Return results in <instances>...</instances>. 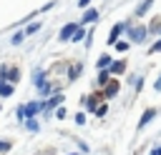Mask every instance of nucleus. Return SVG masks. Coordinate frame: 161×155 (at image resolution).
Listing matches in <instances>:
<instances>
[{"mask_svg": "<svg viewBox=\"0 0 161 155\" xmlns=\"http://www.w3.org/2000/svg\"><path fill=\"white\" fill-rule=\"evenodd\" d=\"M75 28H78L75 22H68V25H63V30H60V35H58V38H60L63 42H65V40H70V38H73V32H75Z\"/></svg>", "mask_w": 161, "mask_h": 155, "instance_id": "1", "label": "nucleus"}, {"mask_svg": "<svg viewBox=\"0 0 161 155\" xmlns=\"http://www.w3.org/2000/svg\"><path fill=\"white\" fill-rule=\"evenodd\" d=\"M20 78L18 70H8V68H0V80H8V82H15Z\"/></svg>", "mask_w": 161, "mask_h": 155, "instance_id": "2", "label": "nucleus"}, {"mask_svg": "<svg viewBox=\"0 0 161 155\" xmlns=\"http://www.w3.org/2000/svg\"><path fill=\"white\" fill-rule=\"evenodd\" d=\"M126 28H128V25H123V22H121V25H116V28L111 30V35H108V45H113V42L118 40V35H121V32H123Z\"/></svg>", "mask_w": 161, "mask_h": 155, "instance_id": "3", "label": "nucleus"}, {"mask_svg": "<svg viewBox=\"0 0 161 155\" xmlns=\"http://www.w3.org/2000/svg\"><path fill=\"white\" fill-rule=\"evenodd\" d=\"M143 38H146V28H133V30H131V40L138 42V40H143Z\"/></svg>", "mask_w": 161, "mask_h": 155, "instance_id": "4", "label": "nucleus"}, {"mask_svg": "<svg viewBox=\"0 0 161 155\" xmlns=\"http://www.w3.org/2000/svg\"><path fill=\"white\" fill-rule=\"evenodd\" d=\"M60 100H63V98H60V95H58V92H55V95H53V98H50V100H48V102H45V105H40V110H50V108H55V105H58V102H60Z\"/></svg>", "mask_w": 161, "mask_h": 155, "instance_id": "5", "label": "nucleus"}, {"mask_svg": "<svg viewBox=\"0 0 161 155\" xmlns=\"http://www.w3.org/2000/svg\"><path fill=\"white\" fill-rule=\"evenodd\" d=\"M153 115H156V110H146V112L141 115V120H138V125H141V128H143V125H148V122L153 120Z\"/></svg>", "mask_w": 161, "mask_h": 155, "instance_id": "6", "label": "nucleus"}, {"mask_svg": "<svg viewBox=\"0 0 161 155\" xmlns=\"http://www.w3.org/2000/svg\"><path fill=\"white\" fill-rule=\"evenodd\" d=\"M0 95H3V98H8V95H13V85H10L8 80H0Z\"/></svg>", "mask_w": 161, "mask_h": 155, "instance_id": "7", "label": "nucleus"}, {"mask_svg": "<svg viewBox=\"0 0 161 155\" xmlns=\"http://www.w3.org/2000/svg\"><path fill=\"white\" fill-rule=\"evenodd\" d=\"M98 20V10H86V15H83V25L86 22H96Z\"/></svg>", "mask_w": 161, "mask_h": 155, "instance_id": "8", "label": "nucleus"}, {"mask_svg": "<svg viewBox=\"0 0 161 155\" xmlns=\"http://www.w3.org/2000/svg\"><path fill=\"white\" fill-rule=\"evenodd\" d=\"M108 70H111V72H123V70H126V62H123V60H116V62L108 65Z\"/></svg>", "mask_w": 161, "mask_h": 155, "instance_id": "9", "label": "nucleus"}, {"mask_svg": "<svg viewBox=\"0 0 161 155\" xmlns=\"http://www.w3.org/2000/svg\"><path fill=\"white\" fill-rule=\"evenodd\" d=\"M108 65H111V58L108 55H101L98 58V70H108Z\"/></svg>", "mask_w": 161, "mask_h": 155, "instance_id": "10", "label": "nucleus"}, {"mask_svg": "<svg viewBox=\"0 0 161 155\" xmlns=\"http://www.w3.org/2000/svg\"><path fill=\"white\" fill-rule=\"evenodd\" d=\"M25 128L33 130V132H38V120L35 118H25Z\"/></svg>", "mask_w": 161, "mask_h": 155, "instance_id": "11", "label": "nucleus"}, {"mask_svg": "<svg viewBox=\"0 0 161 155\" xmlns=\"http://www.w3.org/2000/svg\"><path fill=\"white\" fill-rule=\"evenodd\" d=\"M151 2H153V0H143V2H141V5L136 8V15H143V12H146V10L151 8Z\"/></svg>", "mask_w": 161, "mask_h": 155, "instance_id": "12", "label": "nucleus"}, {"mask_svg": "<svg viewBox=\"0 0 161 155\" xmlns=\"http://www.w3.org/2000/svg\"><path fill=\"white\" fill-rule=\"evenodd\" d=\"M113 45H116V50H118V52H126V50H128V48H131V45H128V42H126V40H116V42H113Z\"/></svg>", "mask_w": 161, "mask_h": 155, "instance_id": "13", "label": "nucleus"}, {"mask_svg": "<svg viewBox=\"0 0 161 155\" xmlns=\"http://www.w3.org/2000/svg\"><path fill=\"white\" fill-rule=\"evenodd\" d=\"M116 92H118V82H108V88H106V95H108V98H113Z\"/></svg>", "mask_w": 161, "mask_h": 155, "instance_id": "14", "label": "nucleus"}, {"mask_svg": "<svg viewBox=\"0 0 161 155\" xmlns=\"http://www.w3.org/2000/svg\"><path fill=\"white\" fill-rule=\"evenodd\" d=\"M38 28H40V22H30V25H28L23 32H25V35H33V32H38Z\"/></svg>", "mask_w": 161, "mask_h": 155, "instance_id": "15", "label": "nucleus"}, {"mask_svg": "<svg viewBox=\"0 0 161 155\" xmlns=\"http://www.w3.org/2000/svg\"><path fill=\"white\" fill-rule=\"evenodd\" d=\"M83 38H86L83 28H75V32H73V38H70V40H73V42H78V40H83Z\"/></svg>", "mask_w": 161, "mask_h": 155, "instance_id": "16", "label": "nucleus"}, {"mask_svg": "<svg viewBox=\"0 0 161 155\" xmlns=\"http://www.w3.org/2000/svg\"><path fill=\"white\" fill-rule=\"evenodd\" d=\"M78 75H80V65H73V68L68 70V78H70V80H75Z\"/></svg>", "mask_w": 161, "mask_h": 155, "instance_id": "17", "label": "nucleus"}, {"mask_svg": "<svg viewBox=\"0 0 161 155\" xmlns=\"http://www.w3.org/2000/svg\"><path fill=\"white\" fill-rule=\"evenodd\" d=\"M98 82H101V85L108 82V70H101V72H98Z\"/></svg>", "mask_w": 161, "mask_h": 155, "instance_id": "18", "label": "nucleus"}, {"mask_svg": "<svg viewBox=\"0 0 161 155\" xmlns=\"http://www.w3.org/2000/svg\"><path fill=\"white\" fill-rule=\"evenodd\" d=\"M23 38H25V32H15V35H13V45H20Z\"/></svg>", "mask_w": 161, "mask_h": 155, "instance_id": "19", "label": "nucleus"}, {"mask_svg": "<svg viewBox=\"0 0 161 155\" xmlns=\"http://www.w3.org/2000/svg\"><path fill=\"white\" fill-rule=\"evenodd\" d=\"M75 122H78V125H83V122H86V115H83V112H78V115H75Z\"/></svg>", "mask_w": 161, "mask_h": 155, "instance_id": "20", "label": "nucleus"}, {"mask_svg": "<svg viewBox=\"0 0 161 155\" xmlns=\"http://www.w3.org/2000/svg\"><path fill=\"white\" fill-rule=\"evenodd\" d=\"M158 50H161V40H156V42L151 45V52H158Z\"/></svg>", "mask_w": 161, "mask_h": 155, "instance_id": "21", "label": "nucleus"}, {"mask_svg": "<svg viewBox=\"0 0 161 155\" xmlns=\"http://www.w3.org/2000/svg\"><path fill=\"white\" fill-rule=\"evenodd\" d=\"M5 150H10V142H3L0 140V152H5Z\"/></svg>", "mask_w": 161, "mask_h": 155, "instance_id": "22", "label": "nucleus"}, {"mask_svg": "<svg viewBox=\"0 0 161 155\" xmlns=\"http://www.w3.org/2000/svg\"><path fill=\"white\" fill-rule=\"evenodd\" d=\"M88 2H91V0H78V5H80V8H86Z\"/></svg>", "mask_w": 161, "mask_h": 155, "instance_id": "23", "label": "nucleus"}, {"mask_svg": "<svg viewBox=\"0 0 161 155\" xmlns=\"http://www.w3.org/2000/svg\"><path fill=\"white\" fill-rule=\"evenodd\" d=\"M151 155H161V148H156V150H153V152H151Z\"/></svg>", "mask_w": 161, "mask_h": 155, "instance_id": "24", "label": "nucleus"}, {"mask_svg": "<svg viewBox=\"0 0 161 155\" xmlns=\"http://www.w3.org/2000/svg\"><path fill=\"white\" fill-rule=\"evenodd\" d=\"M156 88H158V90H161V78H158V80H156Z\"/></svg>", "mask_w": 161, "mask_h": 155, "instance_id": "25", "label": "nucleus"}]
</instances>
